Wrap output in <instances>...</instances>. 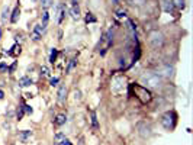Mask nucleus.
<instances>
[{"instance_id":"nucleus-6","label":"nucleus","mask_w":193,"mask_h":145,"mask_svg":"<svg viewBox=\"0 0 193 145\" xmlns=\"http://www.w3.org/2000/svg\"><path fill=\"white\" fill-rule=\"evenodd\" d=\"M44 29H45V28H42V25H37V26L34 28V32H32V39H34L35 42L41 41V38H42L41 32H42Z\"/></svg>"},{"instance_id":"nucleus-35","label":"nucleus","mask_w":193,"mask_h":145,"mask_svg":"<svg viewBox=\"0 0 193 145\" xmlns=\"http://www.w3.org/2000/svg\"><path fill=\"white\" fill-rule=\"evenodd\" d=\"M60 145H73V144H71V142H70L67 138H64V139H63V142H61Z\"/></svg>"},{"instance_id":"nucleus-31","label":"nucleus","mask_w":193,"mask_h":145,"mask_svg":"<svg viewBox=\"0 0 193 145\" xmlns=\"http://www.w3.org/2000/svg\"><path fill=\"white\" fill-rule=\"evenodd\" d=\"M145 0H128V3L129 4H137V6H139V4H142Z\"/></svg>"},{"instance_id":"nucleus-30","label":"nucleus","mask_w":193,"mask_h":145,"mask_svg":"<svg viewBox=\"0 0 193 145\" xmlns=\"http://www.w3.org/2000/svg\"><path fill=\"white\" fill-rule=\"evenodd\" d=\"M58 83H60V78H58V77H52V78L49 80V84H51L52 87H54V86H57Z\"/></svg>"},{"instance_id":"nucleus-1","label":"nucleus","mask_w":193,"mask_h":145,"mask_svg":"<svg viewBox=\"0 0 193 145\" xmlns=\"http://www.w3.org/2000/svg\"><path fill=\"white\" fill-rule=\"evenodd\" d=\"M141 83L145 89H157L161 84V77L155 72H145L141 77Z\"/></svg>"},{"instance_id":"nucleus-28","label":"nucleus","mask_w":193,"mask_h":145,"mask_svg":"<svg viewBox=\"0 0 193 145\" xmlns=\"http://www.w3.org/2000/svg\"><path fill=\"white\" fill-rule=\"evenodd\" d=\"M41 4L44 9H48L51 4H52V0H41Z\"/></svg>"},{"instance_id":"nucleus-40","label":"nucleus","mask_w":193,"mask_h":145,"mask_svg":"<svg viewBox=\"0 0 193 145\" xmlns=\"http://www.w3.org/2000/svg\"><path fill=\"white\" fill-rule=\"evenodd\" d=\"M0 36H1V29H0Z\"/></svg>"},{"instance_id":"nucleus-12","label":"nucleus","mask_w":193,"mask_h":145,"mask_svg":"<svg viewBox=\"0 0 193 145\" xmlns=\"http://www.w3.org/2000/svg\"><path fill=\"white\" fill-rule=\"evenodd\" d=\"M77 65V60L76 58H71L70 61H68V65H67V68H66V74H70V72L74 70V67Z\"/></svg>"},{"instance_id":"nucleus-15","label":"nucleus","mask_w":193,"mask_h":145,"mask_svg":"<svg viewBox=\"0 0 193 145\" xmlns=\"http://www.w3.org/2000/svg\"><path fill=\"white\" fill-rule=\"evenodd\" d=\"M32 137V131H22L20 132V139H22V142H26L28 141V138H31Z\"/></svg>"},{"instance_id":"nucleus-37","label":"nucleus","mask_w":193,"mask_h":145,"mask_svg":"<svg viewBox=\"0 0 193 145\" xmlns=\"http://www.w3.org/2000/svg\"><path fill=\"white\" fill-rule=\"evenodd\" d=\"M3 99H4V92L0 90V100H3Z\"/></svg>"},{"instance_id":"nucleus-29","label":"nucleus","mask_w":193,"mask_h":145,"mask_svg":"<svg viewBox=\"0 0 193 145\" xmlns=\"http://www.w3.org/2000/svg\"><path fill=\"white\" fill-rule=\"evenodd\" d=\"M64 18H66V9L61 7V10H60V18H58V23H61V22L64 20Z\"/></svg>"},{"instance_id":"nucleus-34","label":"nucleus","mask_w":193,"mask_h":145,"mask_svg":"<svg viewBox=\"0 0 193 145\" xmlns=\"http://www.w3.org/2000/svg\"><path fill=\"white\" fill-rule=\"evenodd\" d=\"M6 68H7V64L6 63H0V72H3Z\"/></svg>"},{"instance_id":"nucleus-13","label":"nucleus","mask_w":193,"mask_h":145,"mask_svg":"<svg viewBox=\"0 0 193 145\" xmlns=\"http://www.w3.org/2000/svg\"><path fill=\"white\" fill-rule=\"evenodd\" d=\"M66 138V135L63 134V132H58V134H55L54 135V144L55 145H60L61 142H63V139Z\"/></svg>"},{"instance_id":"nucleus-27","label":"nucleus","mask_w":193,"mask_h":145,"mask_svg":"<svg viewBox=\"0 0 193 145\" xmlns=\"http://www.w3.org/2000/svg\"><path fill=\"white\" fill-rule=\"evenodd\" d=\"M23 115H25V109H23V106H22V108H19L18 113H16V118H18V120H20V119L23 118Z\"/></svg>"},{"instance_id":"nucleus-26","label":"nucleus","mask_w":193,"mask_h":145,"mask_svg":"<svg viewBox=\"0 0 193 145\" xmlns=\"http://www.w3.org/2000/svg\"><path fill=\"white\" fill-rule=\"evenodd\" d=\"M116 18L118 19H126V12L125 10H118L116 12Z\"/></svg>"},{"instance_id":"nucleus-9","label":"nucleus","mask_w":193,"mask_h":145,"mask_svg":"<svg viewBox=\"0 0 193 145\" xmlns=\"http://www.w3.org/2000/svg\"><path fill=\"white\" fill-rule=\"evenodd\" d=\"M19 16H20V9H19V6H15L13 7V12H12V16H10V22L12 23H16L18 19H19Z\"/></svg>"},{"instance_id":"nucleus-11","label":"nucleus","mask_w":193,"mask_h":145,"mask_svg":"<svg viewBox=\"0 0 193 145\" xmlns=\"http://www.w3.org/2000/svg\"><path fill=\"white\" fill-rule=\"evenodd\" d=\"M20 54V45L19 44H15L9 51H7V55H19Z\"/></svg>"},{"instance_id":"nucleus-32","label":"nucleus","mask_w":193,"mask_h":145,"mask_svg":"<svg viewBox=\"0 0 193 145\" xmlns=\"http://www.w3.org/2000/svg\"><path fill=\"white\" fill-rule=\"evenodd\" d=\"M23 109H25V113H28V115H31L34 112V109L31 108L29 105H23Z\"/></svg>"},{"instance_id":"nucleus-38","label":"nucleus","mask_w":193,"mask_h":145,"mask_svg":"<svg viewBox=\"0 0 193 145\" xmlns=\"http://www.w3.org/2000/svg\"><path fill=\"white\" fill-rule=\"evenodd\" d=\"M105 54H106V48H105V49H102V51H100V55H105Z\"/></svg>"},{"instance_id":"nucleus-5","label":"nucleus","mask_w":193,"mask_h":145,"mask_svg":"<svg viewBox=\"0 0 193 145\" xmlns=\"http://www.w3.org/2000/svg\"><path fill=\"white\" fill-rule=\"evenodd\" d=\"M57 96H58L57 99H58V102H60V103H63V102L66 100V97H67V87H66L64 84H61V86H60Z\"/></svg>"},{"instance_id":"nucleus-36","label":"nucleus","mask_w":193,"mask_h":145,"mask_svg":"<svg viewBox=\"0 0 193 145\" xmlns=\"http://www.w3.org/2000/svg\"><path fill=\"white\" fill-rule=\"evenodd\" d=\"M81 97V94H80V92H74V99L77 100V99H80Z\"/></svg>"},{"instance_id":"nucleus-7","label":"nucleus","mask_w":193,"mask_h":145,"mask_svg":"<svg viewBox=\"0 0 193 145\" xmlns=\"http://www.w3.org/2000/svg\"><path fill=\"white\" fill-rule=\"evenodd\" d=\"M161 7H163V10L167 12V13H171V12L174 10V6H173L171 0H161Z\"/></svg>"},{"instance_id":"nucleus-22","label":"nucleus","mask_w":193,"mask_h":145,"mask_svg":"<svg viewBox=\"0 0 193 145\" xmlns=\"http://www.w3.org/2000/svg\"><path fill=\"white\" fill-rule=\"evenodd\" d=\"M57 55H58V51H57V48H52V51H51V55H49V63H51V64H54V63L57 61Z\"/></svg>"},{"instance_id":"nucleus-24","label":"nucleus","mask_w":193,"mask_h":145,"mask_svg":"<svg viewBox=\"0 0 193 145\" xmlns=\"http://www.w3.org/2000/svg\"><path fill=\"white\" fill-rule=\"evenodd\" d=\"M48 20H49V13L48 12H44V15H42V28L46 26Z\"/></svg>"},{"instance_id":"nucleus-23","label":"nucleus","mask_w":193,"mask_h":145,"mask_svg":"<svg viewBox=\"0 0 193 145\" xmlns=\"http://www.w3.org/2000/svg\"><path fill=\"white\" fill-rule=\"evenodd\" d=\"M163 74L166 75V77H171L173 75V67H170V65H167V67H164L163 68Z\"/></svg>"},{"instance_id":"nucleus-19","label":"nucleus","mask_w":193,"mask_h":145,"mask_svg":"<svg viewBox=\"0 0 193 145\" xmlns=\"http://www.w3.org/2000/svg\"><path fill=\"white\" fill-rule=\"evenodd\" d=\"M171 3L176 9H183L186 6V0H171Z\"/></svg>"},{"instance_id":"nucleus-8","label":"nucleus","mask_w":193,"mask_h":145,"mask_svg":"<svg viewBox=\"0 0 193 145\" xmlns=\"http://www.w3.org/2000/svg\"><path fill=\"white\" fill-rule=\"evenodd\" d=\"M66 122H67V116L64 113L57 115L54 119V125H57V126H63V125H66Z\"/></svg>"},{"instance_id":"nucleus-33","label":"nucleus","mask_w":193,"mask_h":145,"mask_svg":"<svg viewBox=\"0 0 193 145\" xmlns=\"http://www.w3.org/2000/svg\"><path fill=\"white\" fill-rule=\"evenodd\" d=\"M16 67H18V63L15 61V63H13V64H12V65L9 67V72H10V74H12V72H15V70H16Z\"/></svg>"},{"instance_id":"nucleus-14","label":"nucleus","mask_w":193,"mask_h":145,"mask_svg":"<svg viewBox=\"0 0 193 145\" xmlns=\"http://www.w3.org/2000/svg\"><path fill=\"white\" fill-rule=\"evenodd\" d=\"M92 126H93V129H99V120H97V115H96V112H92Z\"/></svg>"},{"instance_id":"nucleus-25","label":"nucleus","mask_w":193,"mask_h":145,"mask_svg":"<svg viewBox=\"0 0 193 145\" xmlns=\"http://www.w3.org/2000/svg\"><path fill=\"white\" fill-rule=\"evenodd\" d=\"M41 75H44V77H49V68L45 67V65H42V67H41Z\"/></svg>"},{"instance_id":"nucleus-20","label":"nucleus","mask_w":193,"mask_h":145,"mask_svg":"<svg viewBox=\"0 0 193 145\" xmlns=\"http://www.w3.org/2000/svg\"><path fill=\"white\" fill-rule=\"evenodd\" d=\"M84 22H86V23H94V22H96V18L93 16V13L87 12L86 16H84Z\"/></svg>"},{"instance_id":"nucleus-3","label":"nucleus","mask_w":193,"mask_h":145,"mask_svg":"<svg viewBox=\"0 0 193 145\" xmlns=\"http://www.w3.org/2000/svg\"><path fill=\"white\" fill-rule=\"evenodd\" d=\"M176 118H177V115H176L174 112H166V113L163 115V118H161V125H163V128L167 129V131L173 129L174 125H176Z\"/></svg>"},{"instance_id":"nucleus-39","label":"nucleus","mask_w":193,"mask_h":145,"mask_svg":"<svg viewBox=\"0 0 193 145\" xmlns=\"http://www.w3.org/2000/svg\"><path fill=\"white\" fill-rule=\"evenodd\" d=\"M112 3H113V4H118V3H119V0H112Z\"/></svg>"},{"instance_id":"nucleus-2","label":"nucleus","mask_w":193,"mask_h":145,"mask_svg":"<svg viewBox=\"0 0 193 145\" xmlns=\"http://www.w3.org/2000/svg\"><path fill=\"white\" fill-rule=\"evenodd\" d=\"M131 90H135V96L142 102V103H148L151 99H153V94L148 89H145L144 86H139V84H131L129 86Z\"/></svg>"},{"instance_id":"nucleus-17","label":"nucleus","mask_w":193,"mask_h":145,"mask_svg":"<svg viewBox=\"0 0 193 145\" xmlns=\"http://www.w3.org/2000/svg\"><path fill=\"white\" fill-rule=\"evenodd\" d=\"M9 13H10V7H9V6H4V7H3V12H1V16H0L3 22H6V20H7Z\"/></svg>"},{"instance_id":"nucleus-21","label":"nucleus","mask_w":193,"mask_h":145,"mask_svg":"<svg viewBox=\"0 0 193 145\" xmlns=\"http://www.w3.org/2000/svg\"><path fill=\"white\" fill-rule=\"evenodd\" d=\"M139 129H141V131H139V134H141V135H142L144 138H145V137H150V135H151V129H150V126H147V128H142V126L139 125Z\"/></svg>"},{"instance_id":"nucleus-18","label":"nucleus","mask_w":193,"mask_h":145,"mask_svg":"<svg viewBox=\"0 0 193 145\" xmlns=\"http://www.w3.org/2000/svg\"><path fill=\"white\" fill-rule=\"evenodd\" d=\"M106 39H108V46H111L113 44V28H109V31L106 34Z\"/></svg>"},{"instance_id":"nucleus-10","label":"nucleus","mask_w":193,"mask_h":145,"mask_svg":"<svg viewBox=\"0 0 193 145\" xmlns=\"http://www.w3.org/2000/svg\"><path fill=\"white\" fill-rule=\"evenodd\" d=\"M32 84V78H29V77H20V80H19V86L20 87H29Z\"/></svg>"},{"instance_id":"nucleus-4","label":"nucleus","mask_w":193,"mask_h":145,"mask_svg":"<svg viewBox=\"0 0 193 145\" xmlns=\"http://www.w3.org/2000/svg\"><path fill=\"white\" fill-rule=\"evenodd\" d=\"M148 41H150V44H151L153 48L158 49V48H161L163 44H164V35H163L161 32H158V31H154V32L150 34Z\"/></svg>"},{"instance_id":"nucleus-16","label":"nucleus","mask_w":193,"mask_h":145,"mask_svg":"<svg viewBox=\"0 0 193 145\" xmlns=\"http://www.w3.org/2000/svg\"><path fill=\"white\" fill-rule=\"evenodd\" d=\"M71 16H73L74 20H77L78 18H80V7H78V4L71 7Z\"/></svg>"}]
</instances>
